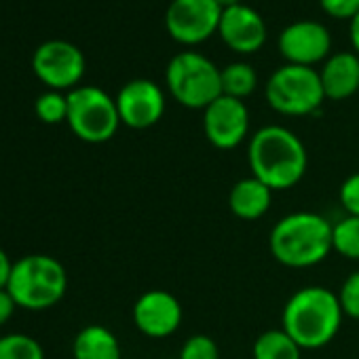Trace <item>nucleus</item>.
Masks as SVG:
<instances>
[{
    "instance_id": "obj_1",
    "label": "nucleus",
    "mask_w": 359,
    "mask_h": 359,
    "mask_svg": "<svg viewBox=\"0 0 359 359\" xmlns=\"http://www.w3.org/2000/svg\"><path fill=\"white\" fill-rule=\"evenodd\" d=\"M248 165L252 175L273 193L290 191L304 177L309 154L294 131L281 125H264L250 137Z\"/></svg>"
},
{
    "instance_id": "obj_2",
    "label": "nucleus",
    "mask_w": 359,
    "mask_h": 359,
    "mask_svg": "<svg viewBox=\"0 0 359 359\" xmlns=\"http://www.w3.org/2000/svg\"><path fill=\"white\" fill-rule=\"evenodd\" d=\"M342 306L338 294L323 285H306L296 290L281 313V330H285L304 351L330 344L342 325Z\"/></svg>"
},
{
    "instance_id": "obj_3",
    "label": "nucleus",
    "mask_w": 359,
    "mask_h": 359,
    "mask_svg": "<svg viewBox=\"0 0 359 359\" xmlns=\"http://www.w3.org/2000/svg\"><path fill=\"white\" fill-rule=\"evenodd\" d=\"M273 258L287 269H311L332 248V224L315 212H294L275 222L269 235Z\"/></svg>"
},
{
    "instance_id": "obj_4",
    "label": "nucleus",
    "mask_w": 359,
    "mask_h": 359,
    "mask_svg": "<svg viewBox=\"0 0 359 359\" xmlns=\"http://www.w3.org/2000/svg\"><path fill=\"white\" fill-rule=\"evenodd\" d=\"M7 290L18 306L28 311H45L64 298L68 290V273L57 258L47 254H30L13 262Z\"/></svg>"
},
{
    "instance_id": "obj_5",
    "label": "nucleus",
    "mask_w": 359,
    "mask_h": 359,
    "mask_svg": "<svg viewBox=\"0 0 359 359\" xmlns=\"http://www.w3.org/2000/svg\"><path fill=\"white\" fill-rule=\"evenodd\" d=\"M165 83L177 104L205 110L222 95V70L199 51H182L171 57Z\"/></svg>"
},
{
    "instance_id": "obj_6",
    "label": "nucleus",
    "mask_w": 359,
    "mask_h": 359,
    "mask_svg": "<svg viewBox=\"0 0 359 359\" xmlns=\"http://www.w3.org/2000/svg\"><path fill=\"white\" fill-rule=\"evenodd\" d=\"M269 106L283 116H309L319 112L325 93L321 76L311 66L285 64L277 68L264 87Z\"/></svg>"
},
{
    "instance_id": "obj_7",
    "label": "nucleus",
    "mask_w": 359,
    "mask_h": 359,
    "mask_svg": "<svg viewBox=\"0 0 359 359\" xmlns=\"http://www.w3.org/2000/svg\"><path fill=\"white\" fill-rule=\"evenodd\" d=\"M72 133L87 144H104L114 137L121 125L116 100L104 89L85 85L68 93V118Z\"/></svg>"
},
{
    "instance_id": "obj_8",
    "label": "nucleus",
    "mask_w": 359,
    "mask_h": 359,
    "mask_svg": "<svg viewBox=\"0 0 359 359\" xmlns=\"http://www.w3.org/2000/svg\"><path fill=\"white\" fill-rule=\"evenodd\" d=\"M222 7L216 0H171L165 11V28L182 45H199L220 28Z\"/></svg>"
},
{
    "instance_id": "obj_9",
    "label": "nucleus",
    "mask_w": 359,
    "mask_h": 359,
    "mask_svg": "<svg viewBox=\"0 0 359 359\" xmlns=\"http://www.w3.org/2000/svg\"><path fill=\"white\" fill-rule=\"evenodd\" d=\"M32 68L34 74L53 91L72 89L85 74V55L76 45L53 39L36 47Z\"/></svg>"
},
{
    "instance_id": "obj_10",
    "label": "nucleus",
    "mask_w": 359,
    "mask_h": 359,
    "mask_svg": "<svg viewBox=\"0 0 359 359\" xmlns=\"http://www.w3.org/2000/svg\"><path fill=\"white\" fill-rule=\"evenodd\" d=\"M203 131L218 150L237 148L250 133V112L243 100L220 95L203 110Z\"/></svg>"
},
{
    "instance_id": "obj_11",
    "label": "nucleus",
    "mask_w": 359,
    "mask_h": 359,
    "mask_svg": "<svg viewBox=\"0 0 359 359\" xmlns=\"http://www.w3.org/2000/svg\"><path fill=\"white\" fill-rule=\"evenodd\" d=\"M114 100L121 123L131 129H148L165 114V93L148 79H133L125 83Z\"/></svg>"
},
{
    "instance_id": "obj_12",
    "label": "nucleus",
    "mask_w": 359,
    "mask_h": 359,
    "mask_svg": "<svg viewBox=\"0 0 359 359\" xmlns=\"http://www.w3.org/2000/svg\"><path fill=\"white\" fill-rule=\"evenodd\" d=\"M332 36L327 28L313 20H302L285 26L279 34V51L287 64L315 66L330 57Z\"/></svg>"
},
{
    "instance_id": "obj_13",
    "label": "nucleus",
    "mask_w": 359,
    "mask_h": 359,
    "mask_svg": "<svg viewBox=\"0 0 359 359\" xmlns=\"http://www.w3.org/2000/svg\"><path fill=\"white\" fill-rule=\"evenodd\" d=\"M182 304L167 290H148L133 304V323L148 338H167L182 325Z\"/></svg>"
},
{
    "instance_id": "obj_14",
    "label": "nucleus",
    "mask_w": 359,
    "mask_h": 359,
    "mask_svg": "<svg viewBox=\"0 0 359 359\" xmlns=\"http://www.w3.org/2000/svg\"><path fill=\"white\" fill-rule=\"evenodd\" d=\"M218 32L222 41L237 53H254L266 41V24L262 15L243 3L222 11Z\"/></svg>"
},
{
    "instance_id": "obj_15",
    "label": "nucleus",
    "mask_w": 359,
    "mask_h": 359,
    "mask_svg": "<svg viewBox=\"0 0 359 359\" xmlns=\"http://www.w3.org/2000/svg\"><path fill=\"white\" fill-rule=\"evenodd\" d=\"M319 76L327 100H348L359 91V55L351 51L330 55Z\"/></svg>"
},
{
    "instance_id": "obj_16",
    "label": "nucleus",
    "mask_w": 359,
    "mask_h": 359,
    "mask_svg": "<svg viewBox=\"0 0 359 359\" xmlns=\"http://www.w3.org/2000/svg\"><path fill=\"white\" fill-rule=\"evenodd\" d=\"M271 203H273V191L254 175L235 182L229 195V208L233 216H237L239 220L262 218L271 210Z\"/></svg>"
},
{
    "instance_id": "obj_17",
    "label": "nucleus",
    "mask_w": 359,
    "mask_h": 359,
    "mask_svg": "<svg viewBox=\"0 0 359 359\" xmlns=\"http://www.w3.org/2000/svg\"><path fill=\"white\" fill-rule=\"evenodd\" d=\"M121 342L114 332L100 323L85 325L72 342L74 359H121Z\"/></svg>"
},
{
    "instance_id": "obj_18",
    "label": "nucleus",
    "mask_w": 359,
    "mask_h": 359,
    "mask_svg": "<svg viewBox=\"0 0 359 359\" xmlns=\"http://www.w3.org/2000/svg\"><path fill=\"white\" fill-rule=\"evenodd\" d=\"M252 359H302V348L285 330H266L256 338Z\"/></svg>"
},
{
    "instance_id": "obj_19",
    "label": "nucleus",
    "mask_w": 359,
    "mask_h": 359,
    "mask_svg": "<svg viewBox=\"0 0 359 359\" xmlns=\"http://www.w3.org/2000/svg\"><path fill=\"white\" fill-rule=\"evenodd\" d=\"M258 85V72L254 66L245 62H233L226 68H222V95L245 100L256 91Z\"/></svg>"
},
{
    "instance_id": "obj_20",
    "label": "nucleus",
    "mask_w": 359,
    "mask_h": 359,
    "mask_svg": "<svg viewBox=\"0 0 359 359\" xmlns=\"http://www.w3.org/2000/svg\"><path fill=\"white\" fill-rule=\"evenodd\" d=\"M332 248L346 260H359V216H344L332 224Z\"/></svg>"
},
{
    "instance_id": "obj_21",
    "label": "nucleus",
    "mask_w": 359,
    "mask_h": 359,
    "mask_svg": "<svg viewBox=\"0 0 359 359\" xmlns=\"http://www.w3.org/2000/svg\"><path fill=\"white\" fill-rule=\"evenodd\" d=\"M0 359H45L43 344L28 334L0 336Z\"/></svg>"
},
{
    "instance_id": "obj_22",
    "label": "nucleus",
    "mask_w": 359,
    "mask_h": 359,
    "mask_svg": "<svg viewBox=\"0 0 359 359\" xmlns=\"http://www.w3.org/2000/svg\"><path fill=\"white\" fill-rule=\"evenodd\" d=\"M36 116L47 123V125H57L68 118V93L64 95L62 91H47L39 95L34 104Z\"/></svg>"
},
{
    "instance_id": "obj_23",
    "label": "nucleus",
    "mask_w": 359,
    "mask_h": 359,
    "mask_svg": "<svg viewBox=\"0 0 359 359\" xmlns=\"http://www.w3.org/2000/svg\"><path fill=\"white\" fill-rule=\"evenodd\" d=\"M180 359H220V348L212 336L195 334L180 348Z\"/></svg>"
},
{
    "instance_id": "obj_24",
    "label": "nucleus",
    "mask_w": 359,
    "mask_h": 359,
    "mask_svg": "<svg viewBox=\"0 0 359 359\" xmlns=\"http://www.w3.org/2000/svg\"><path fill=\"white\" fill-rule=\"evenodd\" d=\"M338 300H340L342 313H344L346 317L359 321V271L351 273V275L342 281L340 292H338Z\"/></svg>"
},
{
    "instance_id": "obj_25",
    "label": "nucleus",
    "mask_w": 359,
    "mask_h": 359,
    "mask_svg": "<svg viewBox=\"0 0 359 359\" xmlns=\"http://www.w3.org/2000/svg\"><path fill=\"white\" fill-rule=\"evenodd\" d=\"M338 199L346 216H359V171L351 173L340 184Z\"/></svg>"
},
{
    "instance_id": "obj_26",
    "label": "nucleus",
    "mask_w": 359,
    "mask_h": 359,
    "mask_svg": "<svg viewBox=\"0 0 359 359\" xmlns=\"http://www.w3.org/2000/svg\"><path fill=\"white\" fill-rule=\"evenodd\" d=\"M319 5L336 20H353L359 13V0H319Z\"/></svg>"
},
{
    "instance_id": "obj_27",
    "label": "nucleus",
    "mask_w": 359,
    "mask_h": 359,
    "mask_svg": "<svg viewBox=\"0 0 359 359\" xmlns=\"http://www.w3.org/2000/svg\"><path fill=\"white\" fill-rule=\"evenodd\" d=\"M15 309H18V304H15L13 296L9 294V290H0V325H5L13 317Z\"/></svg>"
},
{
    "instance_id": "obj_28",
    "label": "nucleus",
    "mask_w": 359,
    "mask_h": 359,
    "mask_svg": "<svg viewBox=\"0 0 359 359\" xmlns=\"http://www.w3.org/2000/svg\"><path fill=\"white\" fill-rule=\"evenodd\" d=\"M11 271H13V262L9 258V254L3 248H0V290H7Z\"/></svg>"
},
{
    "instance_id": "obj_29",
    "label": "nucleus",
    "mask_w": 359,
    "mask_h": 359,
    "mask_svg": "<svg viewBox=\"0 0 359 359\" xmlns=\"http://www.w3.org/2000/svg\"><path fill=\"white\" fill-rule=\"evenodd\" d=\"M348 34H351V45L355 49V53L359 55V13L351 20V28H348Z\"/></svg>"
},
{
    "instance_id": "obj_30",
    "label": "nucleus",
    "mask_w": 359,
    "mask_h": 359,
    "mask_svg": "<svg viewBox=\"0 0 359 359\" xmlns=\"http://www.w3.org/2000/svg\"><path fill=\"white\" fill-rule=\"evenodd\" d=\"M216 3L222 7V9H229V7H235V5H241L243 0H216Z\"/></svg>"
}]
</instances>
